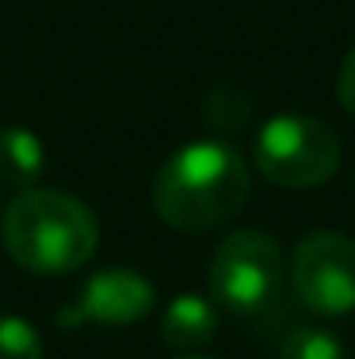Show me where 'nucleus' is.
<instances>
[{
  "label": "nucleus",
  "instance_id": "obj_3",
  "mask_svg": "<svg viewBox=\"0 0 355 359\" xmlns=\"http://www.w3.org/2000/svg\"><path fill=\"white\" fill-rule=\"evenodd\" d=\"M286 264L275 237L264 229H237L214 249L210 298L237 318H267L283 298Z\"/></svg>",
  "mask_w": 355,
  "mask_h": 359
},
{
  "label": "nucleus",
  "instance_id": "obj_10",
  "mask_svg": "<svg viewBox=\"0 0 355 359\" xmlns=\"http://www.w3.org/2000/svg\"><path fill=\"white\" fill-rule=\"evenodd\" d=\"M0 359H42V337L23 318H0Z\"/></svg>",
  "mask_w": 355,
  "mask_h": 359
},
{
  "label": "nucleus",
  "instance_id": "obj_4",
  "mask_svg": "<svg viewBox=\"0 0 355 359\" xmlns=\"http://www.w3.org/2000/svg\"><path fill=\"white\" fill-rule=\"evenodd\" d=\"M256 168L275 187H321L340 168V138L333 126L302 111H279L256 130Z\"/></svg>",
  "mask_w": 355,
  "mask_h": 359
},
{
  "label": "nucleus",
  "instance_id": "obj_5",
  "mask_svg": "<svg viewBox=\"0 0 355 359\" xmlns=\"http://www.w3.org/2000/svg\"><path fill=\"white\" fill-rule=\"evenodd\" d=\"M291 287L306 310L344 318L355 310V241L336 229H314L291 256Z\"/></svg>",
  "mask_w": 355,
  "mask_h": 359
},
{
  "label": "nucleus",
  "instance_id": "obj_8",
  "mask_svg": "<svg viewBox=\"0 0 355 359\" xmlns=\"http://www.w3.org/2000/svg\"><path fill=\"white\" fill-rule=\"evenodd\" d=\"M42 172H46V149H42L39 134L23 130V126L0 130V184L31 191Z\"/></svg>",
  "mask_w": 355,
  "mask_h": 359
},
{
  "label": "nucleus",
  "instance_id": "obj_2",
  "mask_svg": "<svg viewBox=\"0 0 355 359\" xmlns=\"http://www.w3.org/2000/svg\"><path fill=\"white\" fill-rule=\"evenodd\" d=\"M4 252L35 276H65L92 260L99 222L77 195L31 187L20 191L0 222Z\"/></svg>",
  "mask_w": 355,
  "mask_h": 359
},
{
  "label": "nucleus",
  "instance_id": "obj_7",
  "mask_svg": "<svg viewBox=\"0 0 355 359\" xmlns=\"http://www.w3.org/2000/svg\"><path fill=\"white\" fill-rule=\"evenodd\" d=\"M214 332H218L214 298H202V294L172 298L165 318H160V337H165V344L180 348V352H195V348L210 344Z\"/></svg>",
  "mask_w": 355,
  "mask_h": 359
},
{
  "label": "nucleus",
  "instance_id": "obj_13",
  "mask_svg": "<svg viewBox=\"0 0 355 359\" xmlns=\"http://www.w3.org/2000/svg\"><path fill=\"white\" fill-rule=\"evenodd\" d=\"M180 359H210V355H180Z\"/></svg>",
  "mask_w": 355,
  "mask_h": 359
},
{
  "label": "nucleus",
  "instance_id": "obj_1",
  "mask_svg": "<svg viewBox=\"0 0 355 359\" xmlns=\"http://www.w3.org/2000/svg\"><path fill=\"white\" fill-rule=\"evenodd\" d=\"M252 176L230 142H188L160 165L153 180V207L160 222L180 233L222 229L244 210Z\"/></svg>",
  "mask_w": 355,
  "mask_h": 359
},
{
  "label": "nucleus",
  "instance_id": "obj_11",
  "mask_svg": "<svg viewBox=\"0 0 355 359\" xmlns=\"http://www.w3.org/2000/svg\"><path fill=\"white\" fill-rule=\"evenodd\" d=\"M207 118H210V126H225V130L233 126L237 130L249 118V100L237 88H214L207 96Z\"/></svg>",
  "mask_w": 355,
  "mask_h": 359
},
{
  "label": "nucleus",
  "instance_id": "obj_6",
  "mask_svg": "<svg viewBox=\"0 0 355 359\" xmlns=\"http://www.w3.org/2000/svg\"><path fill=\"white\" fill-rule=\"evenodd\" d=\"M157 302V290L134 268H104L84 279L69 310L57 313V325H134Z\"/></svg>",
  "mask_w": 355,
  "mask_h": 359
},
{
  "label": "nucleus",
  "instance_id": "obj_12",
  "mask_svg": "<svg viewBox=\"0 0 355 359\" xmlns=\"http://www.w3.org/2000/svg\"><path fill=\"white\" fill-rule=\"evenodd\" d=\"M336 96H340V107L355 118V46H351V54L344 57V65H340V76H336Z\"/></svg>",
  "mask_w": 355,
  "mask_h": 359
},
{
  "label": "nucleus",
  "instance_id": "obj_9",
  "mask_svg": "<svg viewBox=\"0 0 355 359\" xmlns=\"http://www.w3.org/2000/svg\"><path fill=\"white\" fill-rule=\"evenodd\" d=\"M279 359H348L340 337H333L328 329H317V325H298V329L286 332L283 348H279Z\"/></svg>",
  "mask_w": 355,
  "mask_h": 359
}]
</instances>
